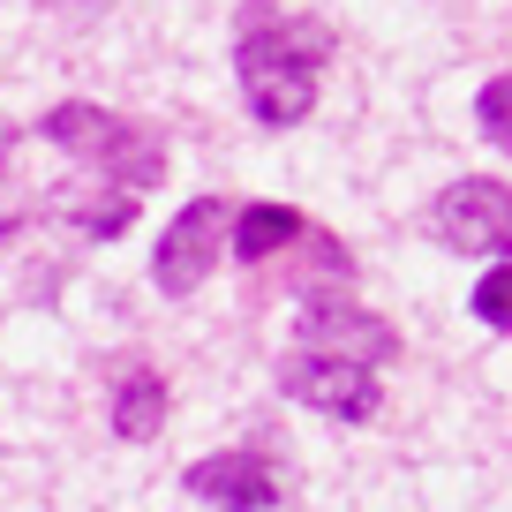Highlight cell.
<instances>
[{
  "instance_id": "cell-1",
  "label": "cell",
  "mask_w": 512,
  "mask_h": 512,
  "mask_svg": "<svg viewBox=\"0 0 512 512\" xmlns=\"http://www.w3.org/2000/svg\"><path fill=\"white\" fill-rule=\"evenodd\" d=\"M332 53V31L309 16H256L241 23V46H234V68H241V98L264 128H294L317 113V61Z\"/></svg>"
},
{
  "instance_id": "cell-2",
  "label": "cell",
  "mask_w": 512,
  "mask_h": 512,
  "mask_svg": "<svg viewBox=\"0 0 512 512\" xmlns=\"http://www.w3.org/2000/svg\"><path fill=\"white\" fill-rule=\"evenodd\" d=\"M46 136L68 151V159L98 166V174H106V189H128V196H136V189H159V181H166V144L151 136V128L106 113V106L68 98V106L46 113Z\"/></svg>"
},
{
  "instance_id": "cell-3",
  "label": "cell",
  "mask_w": 512,
  "mask_h": 512,
  "mask_svg": "<svg viewBox=\"0 0 512 512\" xmlns=\"http://www.w3.org/2000/svg\"><path fill=\"white\" fill-rule=\"evenodd\" d=\"M226 241H234V196H189V204L174 211V226L159 234L151 287L159 294H196L211 272H219Z\"/></svg>"
},
{
  "instance_id": "cell-4",
  "label": "cell",
  "mask_w": 512,
  "mask_h": 512,
  "mask_svg": "<svg viewBox=\"0 0 512 512\" xmlns=\"http://www.w3.org/2000/svg\"><path fill=\"white\" fill-rule=\"evenodd\" d=\"M294 354H317V362H354V369H384L400 354V332L362 302H332V294H309L302 324H294Z\"/></svg>"
},
{
  "instance_id": "cell-5",
  "label": "cell",
  "mask_w": 512,
  "mask_h": 512,
  "mask_svg": "<svg viewBox=\"0 0 512 512\" xmlns=\"http://www.w3.org/2000/svg\"><path fill=\"white\" fill-rule=\"evenodd\" d=\"M430 234L452 256H505L512 264V189L505 181H452L430 204Z\"/></svg>"
},
{
  "instance_id": "cell-6",
  "label": "cell",
  "mask_w": 512,
  "mask_h": 512,
  "mask_svg": "<svg viewBox=\"0 0 512 512\" xmlns=\"http://www.w3.org/2000/svg\"><path fill=\"white\" fill-rule=\"evenodd\" d=\"M279 392L332 422H369L384 407V384L377 369H354V362H317V354H287L279 362Z\"/></svg>"
},
{
  "instance_id": "cell-7",
  "label": "cell",
  "mask_w": 512,
  "mask_h": 512,
  "mask_svg": "<svg viewBox=\"0 0 512 512\" xmlns=\"http://www.w3.org/2000/svg\"><path fill=\"white\" fill-rule=\"evenodd\" d=\"M181 490L211 512H272L279 505V460L272 452H211L181 475Z\"/></svg>"
},
{
  "instance_id": "cell-8",
  "label": "cell",
  "mask_w": 512,
  "mask_h": 512,
  "mask_svg": "<svg viewBox=\"0 0 512 512\" xmlns=\"http://www.w3.org/2000/svg\"><path fill=\"white\" fill-rule=\"evenodd\" d=\"M166 407H174V392H166L159 369L128 362L121 377H113V437H121V445H151V437L166 430Z\"/></svg>"
},
{
  "instance_id": "cell-9",
  "label": "cell",
  "mask_w": 512,
  "mask_h": 512,
  "mask_svg": "<svg viewBox=\"0 0 512 512\" xmlns=\"http://www.w3.org/2000/svg\"><path fill=\"white\" fill-rule=\"evenodd\" d=\"M302 234H309L302 211H287V204H241L234 211V256H241V264H264V256L294 249Z\"/></svg>"
},
{
  "instance_id": "cell-10",
  "label": "cell",
  "mask_w": 512,
  "mask_h": 512,
  "mask_svg": "<svg viewBox=\"0 0 512 512\" xmlns=\"http://www.w3.org/2000/svg\"><path fill=\"white\" fill-rule=\"evenodd\" d=\"M53 211L76 219L91 241H113V234L136 226V196H128V189H53Z\"/></svg>"
},
{
  "instance_id": "cell-11",
  "label": "cell",
  "mask_w": 512,
  "mask_h": 512,
  "mask_svg": "<svg viewBox=\"0 0 512 512\" xmlns=\"http://www.w3.org/2000/svg\"><path fill=\"white\" fill-rule=\"evenodd\" d=\"M475 113H482V136H490V144L512 159V76H490V83H482Z\"/></svg>"
},
{
  "instance_id": "cell-12",
  "label": "cell",
  "mask_w": 512,
  "mask_h": 512,
  "mask_svg": "<svg viewBox=\"0 0 512 512\" xmlns=\"http://www.w3.org/2000/svg\"><path fill=\"white\" fill-rule=\"evenodd\" d=\"M475 317L490 324V332H512V264H490V272L475 279Z\"/></svg>"
},
{
  "instance_id": "cell-13",
  "label": "cell",
  "mask_w": 512,
  "mask_h": 512,
  "mask_svg": "<svg viewBox=\"0 0 512 512\" xmlns=\"http://www.w3.org/2000/svg\"><path fill=\"white\" fill-rule=\"evenodd\" d=\"M23 219H31V204H23V196L0 181V241H16V234H23Z\"/></svg>"
}]
</instances>
